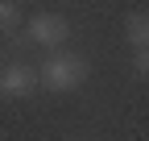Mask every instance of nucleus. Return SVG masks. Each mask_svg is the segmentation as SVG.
I'll use <instances>...</instances> for the list:
<instances>
[{
	"label": "nucleus",
	"instance_id": "obj_1",
	"mask_svg": "<svg viewBox=\"0 0 149 141\" xmlns=\"http://www.w3.org/2000/svg\"><path fill=\"white\" fill-rule=\"evenodd\" d=\"M37 79H42L46 91H74V87L87 79V62H83V54H74V50H58V54L42 58Z\"/></svg>",
	"mask_w": 149,
	"mask_h": 141
},
{
	"label": "nucleus",
	"instance_id": "obj_2",
	"mask_svg": "<svg viewBox=\"0 0 149 141\" xmlns=\"http://www.w3.org/2000/svg\"><path fill=\"white\" fill-rule=\"evenodd\" d=\"M66 38H70V25L62 21L58 13H37V17H29V21H25V42L50 50V54H58Z\"/></svg>",
	"mask_w": 149,
	"mask_h": 141
},
{
	"label": "nucleus",
	"instance_id": "obj_3",
	"mask_svg": "<svg viewBox=\"0 0 149 141\" xmlns=\"http://www.w3.org/2000/svg\"><path fill=\"white\" fill-rule=\"evenodd\" d=\"M37 83H42V79H37V66H29V62L0 66V96H4V100H25V96H33Z\"/></svg>",
	"mask_w": 149,
	"mask_h": 141
},
{
	"label": "nucleus",
	"instance_id": "obj_4",
	"mask_svg": "<svg viewBox=\"0 0 149 141\" xmlns=\"http://www.w3.org/2000/svg\"><path fill=\"white\" fill-rule=\"evenodd\" d=\"M124 38L133 50H149V13H128L124 17Z\"/></svg>",
	"mask_w": 149,
	"mask_h": 141
},
{
	"label": "nucleus",
	"instance_id": "obj_5",
	"mask_svg": "<svg viewBox=\"0 0 149 141\" xmlns=\"http://www.w3.org/2000/svg\"><path fill=\"white\" fill-rule=\"evenodd\" d=\"M17 25H21V4L0 0V29H17Z\"/></svg>",
	"mask_w": 149,
	"mask_h": 141
},
{
	"label": "nucleus",
	"instance_id": "obj_6",
	"mask_svg": "<svg viewBox=\"0 0 149 141\" xmlns=\"http://www.w3.org/2000/svg\"><path fill=\"white\" fill-rule=\"evenodd\" d=\"M133 70L149 79V50H137V54H133Z\"/></svg>",
	"mask_w": 149,
	"mask_h": 141
},
{
	"label": "nucleus",
	"instance_id": "obj_7",
	"mask_svg": "<svg viewBox=\"0 0 149 141\" xmlns=\"http://www.w3.org/2000/svg\"><path fill=\"white\" fill-rule=\"evenodd\" d=\"M0 54H4V46H0Z\"/></svg>",
	"mask_w": 149,
	"mask_h": 141
}]
</instances>
